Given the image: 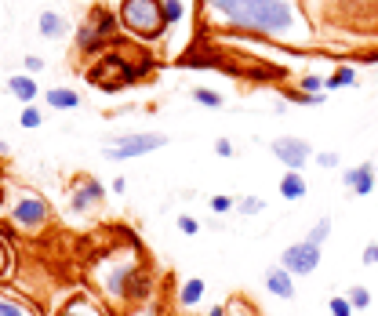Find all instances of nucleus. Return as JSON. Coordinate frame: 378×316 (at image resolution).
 Wrapping results in <instances>:
<instances>
[{
	"mask_svg": "<svg viewBox=\"0 0 378 316\" xmlns=\"http://www.w3.org/2000/svg\"><path fill=\"white\" fill-rule=\"evenodd\" d=\"M200 4L222 26L276 36V41H287L298 26L295 0H200Z\"/></svg>",
	"mask_w": 378,
	"mask_h": 316,
	"instance_id": "1",
	"label": "nucleus"
},
{
	"mask_svg": "<svg viewBox=\"0 0 378 316\" xmlns=\"http://www.w3.org/2000/svg\"><path fill=\"white\" fill-rule=\"evenodd\" d=\"M91 280L109 302H131V298H142L149 291V273L135 255L98 258L95 269H91Z\"/></svg>",
	"mask_w": 378,
	"mask_h": 316,
	"instance_id": "2",
	"label": "nucleus"
},
{
	"mask_svg": "<svg viewBox=\"0 0 378 316\" xmlns=\"http://www.w3.org/2000/svg\"><path fill=\"white\" fill-rule=\"evenodd\" d=\"M120 30L135 41H160L168 33L164 19V0H120Z\"/></svg>",
	"mask_w": 378,
	"mask_h": 316,
	"instance_id": "3",
	"label": "nucleus"
},
{
	"mask_svg": "<svg viewBox=\"0 0 378 316\" xmlns=\"http://www.w3.org/2000/svg\"><path fill=\"white\" fill-rule=\"evenodd\" d=\"M8 218H11V225H19V229L36 233L52 222V204H47L41 193H19L8 204Z\"/></svg>",
	"mask_w": 378,
	"mask_h": 316,
	"instance_id": "4",
	"label": "nucleus"
},
{
	"mask_svg": "<svg viewBox=\"0 0 378 316\" xmlns=\"http://www.w3.org/2000/svg\"><path fill=\"white\" fill-rule=\"evenodd\" d=\"M160 146H168V135H157V131H135V135H120L102 149L106 160H135V157H146V153H157Z\"/></svg>",
	"mask_w": 378,
	"mask_h": 316,
	"instance_id": "5",
	"label": "nucleus"
},
{
	"mask_svg": "<svg viewBox=\"0 0 378 316\" xmlns=\"http://www.w3.org/2000/svg\"><path fill=\"white\" fill-rule=\"evenodd\" d=\"M117 22H120V19H113L102 4H95L91 15H87V22L77 30V47H80V55L102 52V44L109 41L113 33H117Z\"/></svg>",
	"mask_w": 378,
	"mask_h": 316,
	"instance_id": "6",
	"label": "nucleus"
},
{
	"mask_svg": "<svg viewBox=\"0 0 378 316\" xmlns=\"http://www.w3.org/2000/svg\"><path fill=\"white\" fill-rule=\"evenodd\" d=\"M87 77H91L98 87H106V91H120V87H128L131 80H138V73L131 69V62L124 55H102L98 66L87 69Z\"/></svg>",
	"mask_w": 378,
	"mask_h": 316,
	"instance_id": "7",
	"label": "nucleus"
},
{
	"mask_svg": "<svg viewBox=\"0 0 378 316\" xmlns=\"http://www.w3.org/2000/svg\"><path fill=\"white\" fill-rule=\"evenodd\" d=\"M273 157L284 163L287 171H302L306 163L313 160V146L306 138H295V135H284V138H273Z\"/></svg>",
	"mask_w": 378,
	"mask_h": 316,
	"instance_id": "8",
	"label": "nucleus"
},
{
	"mask_svg": "<svg viewBox=\"0 0 378 316\" xmlns=\"http://www.w3.org/2000/svg\"><path fill=\"white\" fill-rule=\"evenodd\" d=\"M280 265L287 273H295V276H309V273H317V265H320V247L309 244V240L291 244V247H284Z\"/></svg>",
	"mask_w": 378,
	"mask_h": 316,
	"instance_id": "9",
	"label": "nucleus"
},
{
	"mask_svg": "<svg viewBox=\"0 0 378 316\" xmlns=\"http://www.w3.org/2000/svg\"><path fill=\"white\" fill-rule=\"evenodd\" d=\"M102 200H106V189H102L98 179H91V174H80L69 189V211L73 214H87L91 207L102 204Z\"/></svg>",
	"mask_w": 378,
	"mask_h": 316,
	"instance_id": "10",
	"label": "nucleus"
},
{
	"mask_svg": "<svg viewBox=\"0 0 378 316\" xmlns=\"http://www.w3.org/2000/svg\"><path fill=\"white\" fill-rule=\"evenodd\" d=\"M342 185L349 189L353 196H368L371 189H375V163L364 160V163H357V168H349L342 174Z\"/></svg>",
	"mask_w": 378,
	"mask_h": 316,
	"instance_id": "11",
	"label": "nucleus"
},
{
	"mask_svg": "<svg viewBox=\"0 0 378 316\" xmlns=\"http://www.w3.org/2000/svg\"><path fill=\"white\" fill-rule=\"evenodd\" d=\"M266 291L276 295V298H284V302H291L295 298V273H287L280 262L269 265L266 269Z\"/></svg>",
	"mask_w": 378,
	"mask_h": 316,
	"instance_id": "12",
	"label": "nucleus"
},
{
	"mask_svg": "<svg viewBox=\"0 0 378 316\" xmlns=\"http://www.w3.org/2000/svg\"><path fill=\"white\" fill-rule=\"evenodd\" d=\"M58 316H109V309L102 302H95L91 295H73L66 306H62Z\"/></svg>",
	"mask_w": 378,
	"mask_h": 316,
	"instance_id": "13",
	"label": "nucleus"
},
{
	"mask_svg": "<svg viewBox=\"0 0 378 316\" xmlns=\"http://www.w3.org/2000/svg\"><path fill=\"white\" fill-rule=\"evenodd\" d=\"M8 91L15 95L22 106H33V102H36V95H41V87H36V80L30 77V73H15V77L8 80Z\"/></svg>",
	"mask_w": 378,
	"mask_h": 316,
	"instance_id": "14",
	"label": "nucleus"
},
{
	"mask_svg": "<svg viewBox=\"0 0 378 316\" xmlns=\"http://www.w3.org/2000/svg\"><path fill=\"white\" fill-rule=\"evenodd\" d=\"M36 26H41V33L47 36V41H62V36H66V30H69V22L62 19L58 11H44Z\"/></svg>",
	"mask_w": 378,
	"mask_h": 316,
	"instance_id": "15",
	"label": "nucleus"
},
{
	"mask_svg": "<svg viewBox=\"0 0 378 316\" xmlns=\"http://www.w3.org/2000/svg\"><path fill=\"white\" fill-rule=\"evenodd\" d=\"M204 280L200 276H189V280L182 284V291H179V302H182V309H197L200 302H204Z\"/></svg>",
	"mask_w": 378,
	"mask_h": 316,
	"instance_id": "16",
	"label": "nucleus"
},
{
	"mask_svg": "<svg viewBox=\"0 0 378 316\" xmlns=\"http://www.w3.org/2000/svg\"><path fill=\"white\" fill-rule=\"evenodd\" d=\"M44 102L52 109H77L80 106V95L73 91V87H52V91L44 95Z\"/></svg>",
	"mask_w": 378,
	"mask_h": 316,
	"instance_id": "17",
	"label": "nucleus"
},
{
	"mask_svg": "<svg viewBox=\"0 0 378 316\" xmlns=\"http://www.w3.org/2000/svg\"><path fill=\"white\" fill-rule=\"evenodd\" d=\"M280 196L284 200H302V196H306V174L287 171L284 179H280Z\"/></svg>",
	"mask_w": 378,
	"mask_h": 316,
	"instance_id": "18",
	"label": "nucleus"
},
{
	"mask_svg": "<svg viewBox=\"0 0 378 316\" xmlns=\"http://www.w3.org/2000/svg\"><path fill=\"white\" fill-rule=\"evenodd\" d=\"M0 316H36V313H33L22 298L4 295V291H0Z\"/></svg>",
	"mask_w": 378,
	"mask_h": 316,
	"instance_id": "19",
	"label": "nucleus"
},
{
	"mask_svg": "<svg viewBox=\"0 0 378 316\" xmlns=\"http://www.w3.org/2000/svg\"><path fill=\"white\" fill-rule=\"evenodd\" d=\"M225 313H230V316H262L244 295H233L230 302H225Z\"/></svg>",
	"mask_w": 378,
	"mask_h": 316,
	"instance_id": "20",
	"label": "nucleus"
},
{
	"mask_svg": "<svg viewBox=\"0 0 378 316\" xmlns=\"http://www.w3.org/2000/svg\"><path fill=\"white\" fill-rule=\"evenodd\" d=\"M193 102L208 106V109H222V95L211 91V87H193Z\"/></svg>",
	"mask_w": 378,
	"mask_h": 316,
	"instance_id": "21",
	"label": "nucleus"
},
{
	"mask_svg": "<svg viewBox=\"0 0 378 316\" xmlns=\"http://www.w3.org/2000/svg\"><path fill=\"white\" fill-rule=\"evenodd\" d=\"M353 80H357V69H353V66H338L331 77H327L324 87H331V91H335V87H346V84H353Z\"/></svg>",
	"mask_w": 378,
	"mask_h": 316,
	"instance_id": "22",
	"label": "nucleus"
},
{
	"mask_svg": "<svg viewBox=\"0 0 378 316\" xmlns=\"http://www.w3.org/2000/svg\"><path fill=\"white\" fill-rule=\"evenodd\" d=\"M349 306L357 309V313H368V306H371V291L368 287H349Z\"/></svg>",
	"mask_w": 378,
	"mask_h": 316,
	"instance_id": "23",
	"label": "nucleus"
},
{
	"mask_svg": "<svg viewBox=\"0 0 378 316\" xmlns=\"http://www.w3.org/2000/svg\"><path fill=\"white\" fill-rule=\"evenodd\" d=\"M236 211L251 218V214H262V211H266V200H262V196H241V200H236Z\"/></svg>",
	"mask_w": 378,
	"mask_h": 316,
	"instance_id": "24",
	"label": "nucleus"
},
{
	"mask_svg": "<svg viewBox=\"0 0 378 316\" xmlns=\"http://www.w3.org/2000/svg\"><path fill=\"white\" fill-rule=\"evenodd\" d=\"M327 313H331V316H357V309L349 306L346 295H331V302H327Z\"/></svg>",
	"mask_w": 378,
	"mask_h": 316,
	"instance_id": "25",
	"label": "nucleus"
},
{
	"mask_svg": "<svg viewBox=\"0 0 378 316\" xmlns=\"http://www.w3.org/2000/svg\"><path fill=\"white\" fill-rule=\"evenodd\" d=\"M19 124H22L26 131H36V128L44 124V113L36 109V106H26V109H22V117H19Z\"/></svg>",
	"mask_w": 378,
	"mask_h": 316,
	"instance_id": "26",
	"label": "nucleus"
},
{
	"mask_svg": "<svg viewBox=\"0 0 378 316\" xmlns=\"http://www.w3.org/2000/svg\"><path fill=\"white\" fill-rule=\"evenodd\" d=\"M327 236H331V218H320V222H317V225H313V229L306 233V240H309V244H317V247L324 244Z\"/></svg>",
	"mask_w": 378,
	"mask_h": 316,
	"instance_id": "27",
	"label": "nucleus"
},
{
	"mask_svg": "<svg viewBox=\"0 0 378 316\" xmlns=\"http://www.w3.org/2000/svg\"><path fill=\"white\" fill-rule=\"evenodd\" d=\"M215 214H230V211H236V200L233 196H225V193H219V196H211V204H208Z\"/></svg>",
	"mask_w": 378,
	"mask_h": 316,
	"instance_id": "28",
	"label": "nucleus"
},
{
	"mask_svg": "<svg viewBox=\"0 0 378 316\" xmlns=\"http://www.w3.org/2000/svg\"><path fill=\"white\" fill-rule=\"evenodd\" d=\"M186 15V8H182V0H164V19H168V26H175Z\"/></svg>",
	"mask_w": 378,
	"mask_h": 316,
	"instance_id": "29",
	"label": "nucleus"
},
{
	"mask_svg": "<svg viewBox=\"0 0 378 316\" xmlns=\"http://www.w3.org/2000/svg\"><path fill=\"white\" fill-rule=\"evenodd\" d=\"M324 84H327L324 77H317V73H306L298 87H302V91H306V95H317V91H324Z\"/></svg>",
	"mask_w": 378,
	"mask_h": 316,
	"instance_id": "30",
	"label": "nucleus"
},
{
	"mask_svg": "<svg viewBox=\"0 0 378 316\" xmlns=\"http://www.w3.org/2000/svg\"><path fill=\"white\" fill-rule=\"evenodd\" d=\"M179 233H186V236H197V233H200V222L193 218V214H179Z\"/></svg>",
	"mask_w": 378,
	"mask_h": 316,
	"instance_id": "31",
	"label": "nucleus"
},
{
	"mask_svg": "<svg viewBox=\"0 0 378 316\" xmlns=\"http://www.w3.org/2000/svg\"><path fill=\"white\" fill-rule=\"evenodd\" d=\"M22 66H26L30 77H36V73H44V58L41 55H26V58H22Z\"/></svg>",
	"mask_w": 378,
	"mask_h": 316,
	"instance_id": "32",
	"label": "nucleus"
},
{
	"mask_svg": "<svg viewBox=\"0 0 378 316\" xmlns=\"http://www.w3.org/2000/svg\"><path fill=\"white\" fill-rule=\"evenodd\" d=\"M8 273H11V255H8L4 236H0V276H8Z\"/></svg>",
	"mask_w": 378,
	"mask_h": 316,
	"instance_id": "33",
	"label": "nucleus"
},
{
	"mask_svg": "<svg viewBox=\"0 0 378 316\" xmlns=\"http://www.w3.org/2000/svg\"><path fill=\"white\" fill-rule=\"evenodd\" d=\"M295 98H298L302 106H320V102H324V91H317V95H306V91H298Z\"/></svg>",
	"mask_w": 378,
	"mask_h": 316,
	"instance_id": "34",
	"label": "nucleus"
},
{
	"mask_svg": "<svg viewBox=\"0 0 378 316\" xmlns=\"http://www.w3.org/2000/svg\"><path fill=\"white\" fill-rule=\"evenodd\" d=\"M215 153H219L222 160H230V157H233V142H230V138H219V142H215Z\"/></svg>",
	"mask_w": 378,
	"mask_h": 316,
	"instance_id": "35",
	"label": "nucleus"
},
{
	"mask_svg": "<svg viewBox=\"0 0 378 316\" xmlns=\"http://www.w3.org/2000/svg\"><path fill=\"white\" fill-rule=\"evenodd\" d=\"M313 160H317L320 168H338V153H317Z\"/></svg>",
	"mask_w": 378,
	"mask_h": 316,
	"instance_id": "36",
	"label": "nucleus"
},
{
	"mask_svg": "<svg viewBox=\"0 0 378 316\" xmlns=\"http://www.w3.org/2000/svg\"><path fill=\"white\" fill-rule=\"evenodd\" d=\"M364 265H378V244H368L364 247V258H360Z\"/></svg>",
	"mask_w": 378,
	"mask_h": 316,
	"instance_id": "37",
	"label": "nucleus"
},
{
	"mask_svg": "<svg viewBox=\"0 0 378 316\" xmlns=\"http://www.w3.org/2000/svg\"><path fill=\"white\" fill-rule=\"evenodd\" d=\"M208 316H230V313H225V306H215V309H208Z\"/></svg>",
	"mask_w": 378,
	"mask_h": 316,
	"instance_id": "38",
	"label": "nucleus"
},
{
	"mask_svg": "<svg viewBox=\"0 0 378 316\" xmlns=\"http://www.w3.org/2000/svg\"><path fill=\"white\" fill-rule=\"evenodd\" d=\"M0 204H4V171H0Z\"/></svg>",
	"mask_w": 378,
	"mask_h": 316,
	"instance_id": "39",
	"label": "nucleus"
},
{
	"mask_svg": "<svg viewBox=\"0 0 378 316\" xmlns=\"http://www.w3.org/2000/svg\"><path fill=\"white\" fill-rule=\"evenodd\" d=\"M360 316H368V313H360Z\"/></svg>",
	"mask_w": 378,
	"mask_h": 316,
	"instance_id": "40",
	"label": "nucleus"
}]
</instances>
